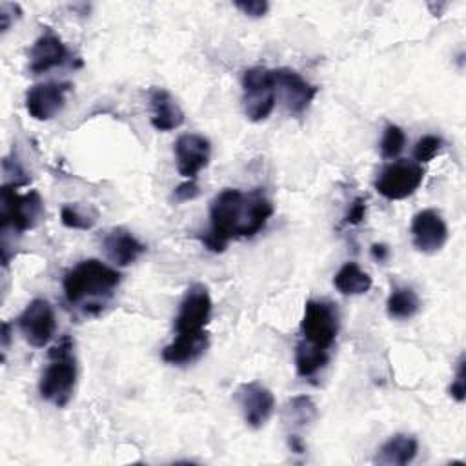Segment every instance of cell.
Wrapping results in <instances>:
<instances>
[{
  "mask_svg": "<svg viewBox=\"0 0 466 466\" xmlns=\"http://www.w3.org/2000/svg\"><path fill=\"white\" fill-rule=\"evenodd\" d=\"M371 255H373L375 260L384 262L388 258V255H390V249L384 244H373L371 246Z\"/></svg>",
  "mask_w": 466,
  "mask_h": 466,
  "instance_id": "1f68e13d",
  "label": "cell"
},
{
  "mask_svg": "<svg viewBox=\"0 0 466 466\" xmlns=\"http://www.w3.org/2000/svg\"><path fill=\"white\" fill-rule=\"evenodd\" d=\"M208 348V333L177 335V339L162 350V360L182 366L197 360Z\"/></svg>",
  "mask_w": 466,
  "mask_h": 466,
  "instance_id": "ac0fdd59",
  "label": "cell"
},
{
  "mask_svg": "<svg viewBox=\"0 0 466 466\" xmlns=\"http://www.w3.org/2000/svg\"><path fill=\"white\" fill-rule=\"evenodd\" d=\"M289 448H291V451H295V453H304V444H302V441H300V437L299 435H289Z\"/></svg>",
  "mask_w": 466,
  "mask_h": 466,
  "instance_id": "d6a6232c",
  "label": "cell"
},
{
  "mask_svg": "<svg viewBox=\"0 0 466 466\" xmlns=\"http://www.w3.org/2000/svg\"><path fill=\"white\" fill-rule=\"evenodd\" d=\"M118 282L116 269L96 258H87L66 273L62 286L69 304H80L86 313H98Z\"/></svg>",
  "mask_w": 466,
  "mask_h": 466,
  "instance_id": "7a4b0ae2",
  "label": "cell"
},
{
  "mask_svg": "<svg viewBox=\"0 0 466 466\" xmlns=\"http://www.w3.org/2000/svg\"><path fill=\"white\" fill-rule=\"evenodd\" d=\"M335 288L342 295H362L371 288V277L355 262H346L333 277Z\"/></svg>",
  "mask_w": 466,
  "mask_h": 466,
  "instance_id": "ffe728a7",
  "label": "cell"
},
{
  "mask_svg": "<svg viewBox=\"0 0 466 466\" xmlns=\"http://www.w3.org/2000/svg\"><path fill=\"white\" fill-rule=\"evenodd\" d=\"M273 76L277 89L282 93L286 107L297 115H300L311 104L319 91L313 84L306 82L295 69L289 67L273 69Z\"/></svg>",
  "mask_w": 466,
  "mask_h": 466,
  "instance_id": "5bb4252c",
  "label": "cell"
},
{
  "mask_svg": "<svg viewBox=\"0 0 466 466\" xmlns=\"http://www.w3.org/2000/svg\"><path fill=\"white\" fill-rule=\"evenodd\" d=\"M20 7L16 4H2L0 5V18H2V33H5L11 25V13H16Z\"/></svg>",
  "mask_w": 466,
  "mask_h": 466,
  "instance_id": "4dcf8cb0",
  "label": "cell"
},
{
  "mask_svg": "<svg viewBox=\"0 0 466 466\" xmlns=\"http://www.w3.org/2000/svg\"><path fill=\"white\" fill-rule=\"evenodd\" d=\"M271 215L273 204L260 187L249 193L228 187L211 202V229L202 237V242L209 251L220 253L231 238L258 233Z\"/></svg>",
  "mask_w": 466,
  "mask_h": 466,
  "instance_id": "6da1fadb",
  "label": "cell"
},
{
  "mask_svg": "<svg viewBox=\"0 0 466 466\" xmlns=\"http://www.w3.org/2000/svg\"><path fill=\"white\" fill-rule=\"evenodd\" d=\"M9 324L7 322H4L2 324V342H4V348H7V344H9Z\"/></svg>",
  "mask_w": 466,
  "mask_h": 466,
  "instance_id": "836d02e7",
  "label": "cell"
},
{
  "mask_svg": "<svg viewBox=\"0 0 466 466\" xmlns=\"http://www.w3.org/2000/svg\"><path fill=\"white\" fill-rule=\"evenodd\" d=\"M177 169L182 177L193 180L211 158V144L204 135L198 133H184L175 140L173 146Z\"/></svg>",
  "mask_w": 466,
  "mask_h": 466,
  "instance_id": "8fae6325",
  "label": "cell"
},
{
  "mask_svg": "<svg viewBox=\"0 0 466 466\" xmlns=\"http://www.w3.org/2000/svg\"><path fill=\"white\" fill-rule=\"evenodd\" d=\"M102 246L107 258L116 266H129L146 251V246L124 228L107 231Z\"/></svg>",
  "mask_w": 466,
  "mask_h": 466,
  "instance_id": "2e32d148",
  "label": "cell"
},
{
  "mask_svg": "<svg viewBox=\"0 0 466 466\" xmlns=\"http://www.w3.org/2000/svg\"><path fill=\"white\" fill-rule=\"evenodd\" d=\"M419 450V442L413 435L397 433L391 435L377 451V462L388 466H404L410 464Z\"/></svg>",
  "mask_w": 466,
  "mask_h": 466,
  "instance_id": "d6986e66",
  "label": "cell"
},
{
  "mask_svg": "<svg viewBox=\"0 0 466 466\" xmlns=\"http://www.w3.org/2000/svg\"><path fill=\"white\" fill-rule=\"evenodd\" d=\"M198 193H200V189H198L197 182H195V180H189V182H184V184H180V186L175 187L173 198H175L177 202H186V200L195 198Z\"/></svg>",
  "mask_w": 466,
  "mask_h": 466,
  "instance_id": "f546056e",
  "label": "cell"
},
{
  "mask_svg": "<svg viewBox=\"0 0 466 466\" xmlns=\"http://www.w3.org/2000/svg\"><path fill=\"white\" fill-rule=\"evenodd\" d=\"M288 411H289L293 424H297V426L309 424L311 420L317 419V406L308 395L293 397L288 404Z\"/></svg>",
  "mask_w": 466,
  "mask_h": 466,
  "instance_id": "603a6c76",
  "label": "cell"
},
{
  "mask_svg": "<svg viewBox=\"0 0 466 466\" xmlns=\"http://www.w3.org/2000/svg\"><path fill=\"white\" fill-rule=\"evenodd\" d=\"M235 400L242 410L246 424L251 428L264 426L275 410L273 393L257 380L240 384L235 391Z\"/></svg>",
  "mask_w": 466,
  "mask_h": 466,
  "instance_id": "30bf717a",
  "label": "cell"
},
{
  "mask_svg": "<svg viewBox=\"0 0 466 466\" xmlns=\"http://www.w3.org/2000/svg\"><path fill=\"white\" fill-rule=\"evenodd\" d=\"M391 319H411L420 309V300L411 288H395L386 302Z\"/></svg>",
  "mask_w": 466,
  "mask_h": 466,
  "instance_id": "7402d4cb",
  "label": "cell"
},
{
  "mask_svg": "<svg viewBox=\"0 0 466 466\" xmlns=\"http://www.w3.org/2000/svg\"><path fill=\"white\" fill-rule=\"evenodd\" d=\"M211 297L202 284H193L180 306L178 313L175 317V329L177 335H200L206 333V324L211 317Z\"/></svg>",
  "mask_w": 466,
  "mask_h": 466,
  "instance_id": "ba28073f",
  "label": "cell"
},
{
  "mask_svg": "<svg viewBox=\"0 0 466 466\" xmlns=\"http://www.w3.org/2000/svg\"><path fill=\"white\" fill-rule=\"evenodd\" d=\"M20 184L9 182L0 189V228L24 233L33 229L44 217V202L36 191L20 195Z\"/></svg>",
  "mask_w": 466,
  "mask_h": 466,
  "instance_id": "277c9868",
  "label": "cell"
},
{
  "mask_svg": "<svg viewBox=\"0 0 466 466\" xmlns=\"http://www.w3.org/2000/svg\"><path fill=\"white\" fill-rule=\"evenodd\" d=\"M69 91V82L35 84L25 95V109L35 120H49L62 111Z\"/></svg>",
  "mask_w": 466,
  "mask_h": 466,
  "instance_id": "7c38bea8",
  "label": "cell"
},
{
  "mask_svg": "<svg viewBox=\"0 0 466 466\" xmlns=\"http://www.w3.org/2000/svg\"><path fill=\"white\" fill-rule=\"evenodd\" d=\"M411 237L419 251L435 253L446 244L448 228L439 211L422 209L411 220Z\"/></svg>",
  "mask_w": 466,
  "mask_h": 466,
  "instance_id": "4fadbf2b",
  "label": "cell"
},
{
  "mask_svg": "<svg viewBox=\"0 0 466 466\" xmlns=\"http://www.w3.org/2000/svg\"><path fill=\"white\" fill-rule=\"evenodd\" d=\"M442 149V138L435 135H424L417 140L413 147V158L417 164L430 162L435 155H439Z\"/></svg>",
  "mask_w": 466,
  "mask_h": 466,
  "instance_id": "d4e9b609",
  "label": "cell"
},
{
  "mask_svg": "<svg viewBox=\"0 0 466 466\" xmlns=\"http://www.w3.org/2000/svg\"><path fill=\"white\" fill-rule=\"evenodd\" d=\"M464 382H466V377H464V357H461L455 379H453V382L450 384V390H448L451 399H455L457 402H462L464 397H466V384Z\"/></svg>",
  "mask_w": 466,
  "mask_h": 466,
  "instance_id": "4316f807",
  "label": "cell"
},
{
  "mask_svg": "<svg viewBox=\"0 0 466 466\" xmlns=\"http://www.w3.org/2000/svg\"><path fill=\"white\" fill-rule=\"evenodd\" d=\"M364 217H366V198L359 197L351 202V206L344 217V222L355 226V224H360L364 220Z\"/></svg>",
  "mask_w": 466,
  "mask_h": 466,
  "instance_id": "f1b7e54d",
  "label": "cell"
},
{
  "mask_svg": "<svg viewBox=\"0 0 466 466\" xmlns=\"http://www.w3.org/2000/svg\"><path fill=\"white\" fill-rule=\"evenodd\" d=\"M18 328L27 344L44 348L55 335L56 319L53 306L46 299L31 300L18 317Z\"/></svg>",
  "mask_w": 466,
  "mask_h": 466,
  "instance_id": "9c48e42d",
  "label": "cell"
},
{
  "mask_svg": "<svg viewBox=\"0 0 466 466\" xmlns=\"http://www.w3.org/2000/svg\"><path fill=\"white\" fill-rule=\"evenodd\" d=\"M151 126L157 131H173L184 124V111L173 95L162 87H153L149 93Z\"/></svg>",
  "mask_w": 466,
  "mask_h": 466,
  "instance_id": "9a60e30c",
  "label": "cell"
},
{
  "mask_svg": "<svg viewBox=\"0 0 466 466\" xmlns=\"http://www.w3.org/2000/svg\"><path fill=\"white\" fill-rule=\"evenodd\" d=\"M235 7L240 9L248 16L258 18V16H264L268 13L269 4L266 0H237Z\"/></svg>",
  "mask_w": 466,
  "mask_h": 466,
  "instance_id": "83f0119b",
  "label": "cell"
},
{
  "mask_svg": "<svg viewBox=\"0 0 466 466\" xmlns=\"http://www.w3.org/2000/svg\"><path fill=\"white\" fill-rule=\"evenodd\" d=\"M404 144H406L404 131L399 126H395V124L386 126L382 140H380V153H382V157L386 160H391V158L399 157L400 151L404 149Z\"/></svg>",
  "mask_w": 466,
  "mask_h": 466,
  "instance_id": "cb8c5ba5",
  "label": "cell"
},
{
  "mask_svg": "<svg viewBox=\"0 0 466 466\" xmlns=\"http://www.w3.org/2000/svg\"><path fill=\"white\" fill-rule=\"evenodd\" d=\"M60 217H62V224H64L66 228H71V229H89V228H93V224H95V218H91V217L80 213V211H78L76 208H73V206H64Z\"/></svg>",
  "mask_w": 466,
  "mask_h": 466,
  "instance_id": "484cf974",
  "label": "cell"
},
{
  "mask_svg": "<svg viewBox=\"0 0 466 466\" xmlns=\"http://www.w3.org/2000/svg\"><path fill=\"white\" fill-rule=\"evenodd\" d=\"M424 169L415 160H395L382 167L375 189L388 200H400L413 195L422 184Z\"/></svg>",
  "mask_w": 466,
  "mask_h": 466,
  "instance_id": "52a82bcc",
  "label": "cell"
},
{
  "mask_svg": "<svg viewBox=\"0 0 466 466\" xmlns=\"http://www.w3.org/2000/svg\"><path fill=\"white\" fill-rule=\"evenodd\" d=\"M66 58H67V49L64 42L56 35L46 33L35 40L29 51V69L38 75L51 67L62 66Z\"/></svg>",
  "mask_w": 466,
  "mask_h": 466,
  "instance_id": "e0dca14e",
  "label": "cell"
},
{
  "mask_svg": "<svg viewBox=\"0 0 466 466\" xmlns=\"http://www.w3.org/2000/svg\"><path fill=\"white\" fill-rule=\"evenodd\" d=\"M49 364L44 370L38 391L40 397L56 408L67 406L76 386V362L73 355V340L64 335L49 351Z\"/></svg>",
  "mask_w": 466,
  "mask_h": 466,
  "instance_id": "3957f363",
  "label": "cell"
},
{
  "mask_svg": "<svg viewBox=\"0 0 466 466\" xmlns=\"http://www.w3.org/2000/svg\"><path fill=\"white\" fill-rule=\"evenodd\" d=\"M329 360L328 350L317 348L306 340H300L295 348V366L300 377H313Z\"/></svg>",
  "mask_w": 466,
  "mask_h": 466,
  "instance_id": "44dd1931",
  "label": "cell"
},
{
  "mask_svg": "<svg viewBox=\"0 0 466 466\" xmlns=\"http://www.w3.org/2000/svg\"><path fill=\"white\" fill-rule=\"evenodd\" d=\"M300 331L306 342L329 350L339 333V311L328 300H308L300 320Z\"/></svg>",
  "mask_w": 466,
  "mask_h": 466,
  "instance_id": "8992f818",
  "label": "cell"
},
{
  "mask_svg": "<svg viewBox=\"0 0 466 466\" xmlns=\"http://www.w3.org/2000/svg\"><path fill=\"white\" fill-rule=\"evenodd\" d=\"M242 106L249 120H266L277 102V86L273 69L257 66L249 67L242 75Z\"/></svg>",
  "mask_w": 466,
  "mask_h": 466,
  "instance_id": "5b68a950",
  "label": "cell"
}]
</instances>
